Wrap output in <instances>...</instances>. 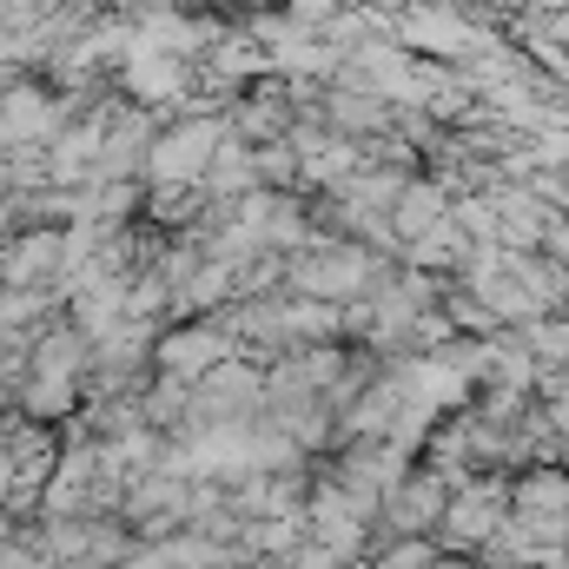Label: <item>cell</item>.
<instances>
[{"label": "cell", "mask_w": 569, "mask_h": 569, "mask_svg": "<svg viewBox=\"0 0 569 569\" xmlns=\"http://www.w3.org/2000/svg\"><path fill=\"white\" fill-rule=\"evenodd\" d=\"M219 358H226V338H219L212 325H192V331H179V338H166V345H159V365H166V371H179V385H186V378H199V371H212Z\"/></svg>", "instance_id": "cell-3"}, {"label": "cell", "mask_w": 569, "mask_h": 569, "mask_svg": "<svg viewBox=\"0 0 569 569\" xmlns=\"http://www.w3.org/2000/svg\"><path fill=\"white\" fill-rule=\"evenodd\" d=\"M284 279L298 284L305 298H345V291H358V284L371 279V259L358 246H318V252L291 259Z\"/></svg>", "instance_id": "cell-2"}, {"label": "cell", "mask_w": 569, "mask_h": 569, "mask_svg": "<svg viewBox=\"0 0 569 569\" xmlns=\"http://www.w3.org/2000/svg\"><path fill=\"white\" fill-rule=\"evenodd\" d=\"M120 80H127V93H140V100H166V93H186L179 67H166V60H133V67H120Z\"/></svg>", "instance_id": "cell-4"}, {"label": "cell", "mask_w": 569, "mask_h": 569, "mask_svg": "<svg viewBox=\"0 0 569 569\" xmlns=\"http://www.w3.org/2000/svg\"><path fill=\"white\" fill-rule=\"evenodd\" d=\"M219 146H226V140H219V120L179 127V133L152 140V152H146V172H152L159 186H206V172H212Z\"/></svg>", "instance_id": "cell-1"}]
</instances>
